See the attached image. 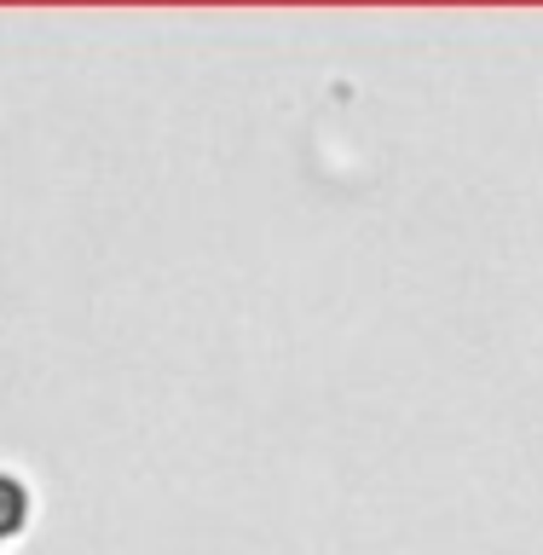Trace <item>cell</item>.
Listing matches in <instances>:
<instances>
[{
  "label": "cell",
  "mask_w": 543,
  "mask_h": 555,
  "mask_svg": "<svg viewBox=\"0 0 543 555\" xmlns=\"http://www.w3.org/2000/svg\"><path fill=\"white\" fill-rule=\"evenodd\" d=\"M35 527V492L29 480L17 475V468L0 463V555H7V544H17Z\"/></svg>",
  "instance_id": "obj_1"
}]
</instances>
